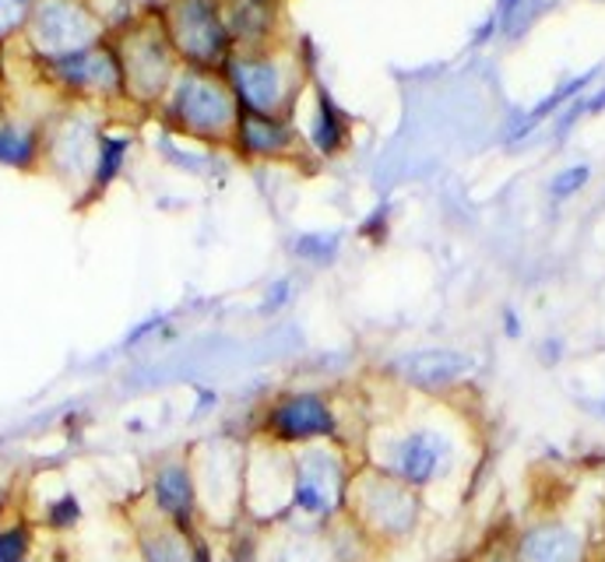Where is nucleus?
Wrapping results in <instances>:
<instances>
[{
	"mask_svg": "<svg viewBox=\"0 0 605 562\" xmlns=\"http://www.w3.org/2000/svg\"><path fill=\"white\" fill-rule=\"evenodd\" d=\"M113 53L120 60L123 74V95L141 106H155L165 99V92L173 89V81L180 74V57L165 39L159 14L141 18V22L128 25L113 43Z\"/></svg>",
	"mask_w": 605,
	"mask_h": 562,
	"instance_id": "nucleus-9",
	"label": "nucleus"
},
{
	"mask_svg": "<svg viewBox=\"0 0 605 562\" xmlns=\"http://www.w3.org/2000/svg\"><path fill=\"white\" fill-rule=\"evenodd\" d=\"M592 180V165H571V170H559L549 183L553 201H571L574 194H581Z\"/></svg>",
	"mask_w": 605,
	"mask_h": 562,
	"instance_id": "nucleus-26",
	"label": "nucleus"
},
{
	"mask_svg": "<svg viewBox=\"0 0 605 562\" xmlns=\"http://www.w3.org/2000/svg\"><path fill=\"white\" fill-rule=\"evenodd\" d=\"M186 457H191V468H194L204 531L225 534L236 524H243L250 440H240L233 432H212Z\"/></svg>",
	"mask_w": 605,
	"mask_h": 562,
	"instance_id": "nucleus-7",
	"label": "nucleus"
},
{
	"mask_svg": "<svg viewBox=\"0 0 605 562\" xmlns=\"http://www.w3.org/2000/svg\"><path fill=\"white\" fill-rule=\"evenodd\" d=\"M194 562H219V545L208 531L194 534Z\"/></svg>",
	"mask_w": 605,
	"mask_h": 562,
	"instance_id": "nucleus-31",
	"label": "nucleus"
},
{
	"mask_svg": "<svg viewBox=\"0 0 605 562\" xmlns=\"http://www.w3.org/2000/svg\"><path fill=\"white\" fill-rule=\"evenodd\" d=\"M39 155H43V134H39L32 123L0 120V165L29 173L36 170Z\"/></svg>",
	"mask_w": 605,
	"mask_h": 562,
	"instance_id": "nucleus-19",
	"label": "nucleus"
},
{
	"mask_svg": "<svg viewBox=\"0 0 605 562\" xmlns=\"http://www.w3.org/2000/svg\"><path fill=\"white\" fill-rule=\"evenodd\" d=\"M377 549L349 524L335 520L327 528H296L282 524L264 534L261 562H373Z\"/></svg>",
	"mask_w": 605,
	"mask_h": 562,
	"instance_id": "nucleus-10",
	"label": "nucleus"
},
{
	"mask_svg": "<svg viewBox=\"0 0 605 562\" xmlns=\"http://www.w3.org/2000/svg\"><path fill=\"white\" fill-rule=\"evenodd\" d=\"M219 405H222V394L215 387H194V405H191L194 419H208V415H215Z\"/></svg>",
	"mask_w": 605,
	"mask_h": 562,
	"instance_id": "nucleus-29",
	"label": "nucleus"
},
{
	"mask_svg": "<svg viewBox=\"0 0 605 562\" xmlns=\"http://www.w3.org/2000/svg\"><path fill=\"white\" fill-rule=\"evenodd\" d=\"M149 503L152 513L162 517L183 534H201V499L191 457H162L149 478Z\"/></svg>",
	"mask_w": 605,
	"mask_h": 562,
	"instance_id": "nucleus-13",
	"label": "nucleus"
},
{
	"mask_svg": "<svg viewBox=\"0 0 605 562\" xmlns=\"http://www.w3.org/2000/svg\"><path fill=\"white\" fill-rule=\"evenodd\" d=\"M162 330H170V317H165V314H152V317H144V320H138V324L128 330V338H123V348H141L144 341L159 338Z\"/></svg>",
	"mask_w": 605,
	"mask_h": 562,
	"instance_id": "nucleus-28",
	"label": "nucleus"
},
{
	"mask_svg": "<svg viewBox=\"0 0 605 562\" xmlns=\"http://www.w3.org/2000/svg\"><path fill=\"white\" fill-rule=\"evenodd\" d=\"M542 351H546V362H559L563 359V341L559 338H549Z\"/></svg>",
	"mask_w": 605,
	"mask_h": 562,
	"instance_id": "nucleus-34",
	"label": "nucleus"
},
{
	"mask_svg": "<svg viewBox=\"0 0 605 562\" xmlns=\"http://www.w3.org/2000/svg\"><path fill=\"white\" fill-rule=\"evenodd\" d=\"M602 110H605V89L598 95H592V99H584V116H595Z\"/></svg>",
	"mask_w": 605,
	"mask_h": 562,
	"instance_id": "nucleus-33",
	"label": "nucleus"
},
{
	"mask_svg": "<svg viewBox=\"0 0 605 562\" xmlns=\"http://www.w3.org/2000/svg\"><path fill=\"white\" fill-rule=\"evenodd\" d=\"M222 78L229 81L240 113L254 116H282L292 120L306 92V64L296 50L285 47H258L236 50L225 60Z\"/></svg>",
	"mask_w": 605,
	"mask_h": 562,
	"instance_id": "nucleus-4",
	"label": "nucleus"
},
{
	"mask_svg": "<svg viewBox=\"0 0 605 562\" xmlns=\"http://www.w3.org/2000/svg\"><path fill=\"white\" fill-rule=\"evenodd\" d=\"M254 440L275 443L282 450H300L317 443H342L352 450L342 401L335 394L317 387H289L271 394L254 415Z\"/></svg>",
	"mask_w": 605,
	"mask_h": 562,
	"instance_id": "nucleus-5",
	"label": "nucleus"
},
{
	"mask_svg": "<svg viewBox=\"0 0 605 562\" xmlns=\"http://www.w3.org/2000/svg\"><path fill=\"white\" fill-rule=\"evenodd\" d=\"M292 299H296V282H292L289 275L275 278L264 285V293L258 299V317L261 320H271V317H282L285 309L292 306Z\"/></svg>",
	"mask_w": 605,
	"mask_h": 562,
	"instance_id": "nucleus-23",
	"label": "nucleus"
},
{
	"mask_svg": "<svg viewBox=\"0 0 605 562\" xmlns=\"http://www.w3.org/2000/svg\"><path fill=\"white\" fill-rule=\"evenodd\" d=\"M113 562H138V559H113Z\"/></svg>",
	"mask_w": 605,
	"mask_h": 562,
	"instance_id": "nucleus-37",
	"label": "nucleus"
},
{
	"mask_svg": "<svg viewBox=\"0 0 605 562\" xmlns=\"http://www.w3.org/2000/svg\"><path fill=\"white\" fill-rule=\"evenodd\" d=\"M26 32L39 60H57L99 47L102 22L85 0H36Z\"/></svg>",
	"mask_w": 605,
	"mask_h": 562,
	"instance_id": "nucleus-11",
	"label": "nucleus"
},
{
	"mask_svg": "<svg viewBox=\"0 0 605 562\" xmlns=\"http://www.w3.org/2000/svg\"><path fill=\"white\" fill-rule=\"evenodd\" d=\"M360 461L426 495L457 474L462 443H457V432L430 411H394L391 419L370 422L363 429Z\"/></svg>",
	"mask_w": 605,
	"mask_h": 562,
	"instance_id": "nucleus-1",
	"label": "nucleus"
},
{
	"mask_svg": "<svg viewBox=\"0 0 605 562\" xmlns=\"http://www.w3.org/2000/svg\"><path fill=\"white\" fill-rule=\"evenodd\" d=\"M47 74L53 78V85L68 89L74 95H89V99H120L123 95V74H120V60L113 47H92V50H78L57 60H43Z\"/></svg>",
	"mask_w": 605,
	"mask_h": 562,
	"instance_id": "nucleus-14",
	"label": "nucleus"
},
{
	"mask_svg": "<svg viewBox=\"0 0 605 562\" xmlns=\"http://www.w3.org/2000/svg\"><path fill=\"white\" fill-rule=\"evenodd\" d=\"M360 236L373 239V243H384L387 239V204H381L363 225H360Z\"/></svg>",
	"mask_w": 605,
	"mask_h": 562,
	"instance_id": "nucleus-30",
	"label": "nucleus"
},
{
	"mask_svg": "<svg viewBox=\"0 0 605 562\" xmlns=\"http://www.w3.org/2000/svg\"><path fill=\"white\" fill-rule=\"evenodd\" d=\"M128 429H131V432H144V422H141V419H131Z\"/></svg>",
	"mask_w": 605,
	"mask_h": 562,
	"instance_id": "nucleus-36",
	"label": "nucleus"
},
{
	"mask_svg": "<svg viewBox=\"0 0 605 562\" xmlns=\"http://www.w3.org/2000/svg\"><path fill=\"white\" fill-rule=\"evenodd\" d=\"M159 113L173 134L204 149H229L243 116L222 71L201 68H180L173 89L159 102Z\"/></svg>",
	"mask_w": 605,
	"mask_h": 562,
	"instance_id": "nucleus-3",
	"label": "nucleus"
},
{
	"mask_svg": "<svg viewBox=\"0 0 605 562\" xmlns=\"http://www.w3.org/2000/svg\"><path fill=\"white\" fill-rule=\"evenodd\" d=\"M423 513H426L423 495L402 486L399 478H391L370 464H360L356 474H352L345 520L377 552L409 545L423 528Z\"/></svg>",
	"mask_w": 605,
	"mask_h": 562,
	"instance_id": "nucleus-6",
	"label": "nucleus"
},
{
	"mask_svg": "<svg viewBox=\"0 0 605 562\" xmlns=\"http://www.w3.org/2000/svg\"><path fill=\"white\" fill-rule=\"evenodd\" d=\"M472 372H475V359L468 351L444 348V345L402 351V356H394L384 366V377L391 384L405 387L409 394H423V398H441V394L454 390L457 384H465Z\"/></svg>",
	"mask_w": 605,
	"mask_h": 562,
	"instance_id": "nucleus-12",
	"label": "nucleus"
},
{
	"mask_svg": "<svg viewBox=\"0 0 605 562\" xmlns=\"http://www.w3.org/2000/svg\"><path fill=\"white\" fill-rule=\"evenodd\" d=\"M306 152L314 159H339L349 144H352V120L342 113V106L331 99L324 89L314 92V106H310V120H306Z\"/></svg>",
	"mask_w": 605,
	"mask_h": 562,
	"instance_id": "nucleus-17",
	"label": "nucleus"
},
{
	"mask_svg": "<svg viewBox=\"0 0 605 562\" xmlns=\"http://www.w3.org/2000/svg\"><path fill=\"white\" fill-rule=\"evenodd\" d=\"M363 461L342 443H317L292 450L289 468V517L296 528H327L345 517L349 486Z\"/></svg>",
	"mask_w": 605,
	"mask_h": 562,
	"instance_id": "nucleus-2",
	"label": "nucleus"
},
{
	"mask_svg": "<svg viewBox=\"0 0 605 562\" xmlns=\"http://www.w3.org/2000/svg\"><path fill=\"white\" fill-rule=\"evenodd\" d=\"M32 552V528L26 520L0 528V562H29Z\"/></svg>",
	"mask_w": 605,
	"mask_h": 562,
	"instance_id": "nucleus-24",
	"label": "nucleus"
},
{
	"mask_svg": "<svg viewBox=\"0 0 605 562\" xmlns=\"http://www.w3.org/2000/svg\"><path fill=\"white\" fill-rule=\"evenodd\" d=\"M81 517H85V510H81V499L74 492H64L47 507V528L64 534V531H74L81 524Z\"/></svg>",
	"mask_w": 605,
	"mask_h": 562,
	"instance_id": "nucleus-25",
	"label": "nucleus"
},
{
	"mask_svg": "<svg viewBox=\"0 0 605 562\" xmlns=\"http://www.w3.org/2000/svg\"><path fill=\"white\" fill-rule=\"evenodd\" d=\"M345 236L339 228H310V233H296L289 239V254L306 267H335L342 257Z\"/></svg>",
	"mask_w": 605,
	"mask_h": 562,
	"instance_id": "nucleus-22",
	"label": "nucleus"
},
{
	"mask_svg": "<svg viewBox=\"0 0 605 562\" xmlns=\"http://www.w3.org/2000/svg\"><path fill=\"white\" fill-rule=\"evenodd\" d=\"M134 4H141V8H155V11H159V8L165 4V0H134Z\"/></svg>",
	"mask_w": 605,
	"mask_h": 562,
	"instance_id": "nucleus-35",
	"label": "nucleus"
},
{
	"mask_svg": "<svg viewBox=\"0 0 605 562\" xmlns=\"http://www.w3.org/2000/svg\"><path fill=\"white\" fill-rule=\"evenodd\" d=\"M511 562H588V541L567 520H535L517 534Z\"/></svg>",
	"mask_w": 605,
	"mask_h": 562,
	"instance_id": "nucleus-16",
	"label": "nucleus"
},
{
	"mask_svg": "<svg viewBox=\"0 0 605 562\" xmlns=\"http://www.w3.org/2000/svg\"><path fill=\"white\" fill-rule=\"evenodd\" d=\"M134 149V137L131 134H99L95 144V162H92V194H107L110 186L120 180L123 165H128V155Z\"/></svg>",
	"mask_w": 605,
	"mask_h": 562,
	"instance_id": "nucleus-21",
	"label": "nucleus"
},
{
	"mask_svg": "<svg viewBox=\"0 0 605 562\" xmlns=\"http://www.w3.org/2000/svg\"><path fill=\"white\" fill-rule=\"evenodd\" d=\"M521 330H525V327H521V317H517V309H504V338H511V341H517L521 338Z\"/></svg>",
	"mask_w": 605,
	"mask_h": 562,
	"instance_id": "nucleus-32",
	"label": "nucleus"
},
{
	"mask_svg": "<svg viewBox=\"0 0 605 562\" xmlns=\"http://www.w3.org/2000/svg\"><path fill=\"white\" fill-rule=\"evenodd\" d=\"M602 415H605V401H602Z\"/></svg>",
	"mask_w": 605,
	"mask_h": 562,
	"instance_id": "nucleus-38",
	"label": "nucleus"
},
{
	"mask_svg": "<svg viewBox=\"0 0 605 562\" xmlns=\"http://www.w3.org/2000/svg\"><path fill=\"white\" fill-rule=\"evenodd\" d=\"M155 14L183 68L222 71L236 53L222 0H165Z\"/></svg>",
	"mask_w": 605,
	"mask_h": 562,
	"instance_id": "nucleus-8",
	"label": "nucleus"
},
{
	"mask_svg": "<svg viewBox=\"0 0 605 562\" xmlns=\"http://www.w3.org/2000/svg\"><path fill=\"white\" fill-rule=\"evenodd\" d=\"M32 8H36V0H0V39L26 29Z\"/></svg>",
	"mask_w": 605,
	"mask_h": 562,
	"instance_id": "nucleus-27",
	"label": "nucleus"
},
{
	"mask_svg": "<svg viewBox=\"0 0 605 562\" xmlns=\"http://www.w3.org/2000/svg\"><path fill=\"white\" fill-rule=\"evenodd\" d=\"M134 552L138 562H194V534H183L152 513L134 531Z\"/></svg>",
	"mask_w": 605,
	"mask_h": 562,
	"instance_id": "nucleus-18",
	"label": "nucleus"
},
{
	"mask_svg": "<svg viewBox=\"0 0 605 562\" xmlns=\"http://www.w3.org/2000/svg\"><path fill=\"white\" fill-rule=\"evenodd\" d=\"M229 149L243 162H300L306 155L303 131L296 127V120L254 116V113L240 116Z\"/></svg>",
	"mask_w": 605,
	"mask_h": 562,
	"instance_id": "nucleus-15",
	"label": "nucleus"
},
{
	"mask_svg": "<svg viewBox=\"0 0 605 562\" xmlns=\"http://www.w3.org/2000/svg\"><path fill=\"white\" fill-rule=\"evenodd\" d=\"M598 78V68H588V71H584V74H577V78H571V81H563V85H556L546 99H542V102H535V106L525 113V116H521L517 120V127L507 134V141H521V137H528L535 127H538V123L542 120H549V116H556L563 106H567V102L571 99H577L584 89H588L592 85V81Z\"/></svg>",
	"mask_w": 605,
	"mask_h": 562,
	"instance_id": "nucleus-20",
	"label": "nucleus"
}]
</instances>
